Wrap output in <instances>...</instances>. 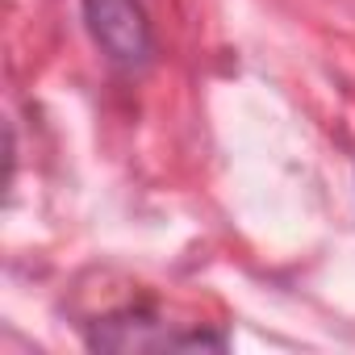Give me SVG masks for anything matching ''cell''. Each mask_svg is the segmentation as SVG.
Listing matches in <instances>:
<instances>
[{"label":"cell","mask_w":355,"mask_h":355,"mask_svg":"<svg viewBox=\"0 0 355 355\" xmlns=\"http://www.w3.org/2000/svg\"><path fill=\"white\" fill-rule=\"evenodd\" d=\"M92 351H226L230 338L205 326H184L163 318L150 301L109 309L84 326Z\"/></svg>","instance_id":"1"},{"label":"cell","mask_w":355,"mask_h":355,"mask_svg":"<svg viewBox=\"0 0 355 355\" xmlns=\"http://www.w3.org/2000/svg\"><path fill=\"white\" fill-rule=\"evenodd\" d=\"M80 13L113 71L138 76L155 63V30L138 0H80Z\"/></svg>","instance_id":"2"}]
</instances>
